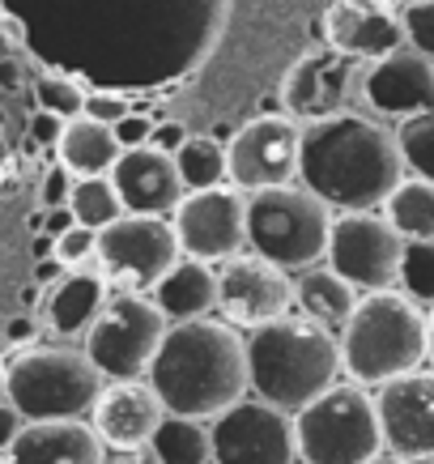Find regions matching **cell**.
Returning <instances> with one entry per match:
<instances>
[{
    "label": "cell",
    "instance_id": "cell-1",
    "mask_svg": "<svg viewBox=\"0 0 434 464\" xmlns=\"http://www.w3.org/2000/svg\"><path fill=\"white\" fill-rule=\"evenodd\" d=\"M400 179L405 154L388 124L358 111H333L303 128L298 183H307L333 213L383 209Z\"/></svg>",
    "mask_w": 434,
    "mask_h": 464
},
{
    "label": "cell",
    "instance_id": "cell-2",
    "mask_svg": "<svg viewBox=\"0 0 434 464\" xmlns=\"http://www.w3.org/2000/svg\"><path fill=\"white\" fill-rule=\"evenodd\" d=\"M167 413H188L213 422L252 392L247 375V337L226 320H175L158 345L149 375Z\"/></svg>",
    "mask_w": 434,
    "mask_h": 464
},
{
    "label": "cell",
    "instance_id": "cell-3",
    "mask_svg": "<svg viewBox=\"0 0 434 464\" xmlns=\"http://www.w3.org/2000/svg\"><path fill=\"white\" fill-rule=\"evenodd\" d=\"M247 375L260 401L298 413L307 401H315L323 388L341 380V337L303 311H285L277 320L252 328Z\"/></svg>",
    "mask_w": 434,
    "mask_h": 464
},
{
    "label": "cell",
    "instance_id": "cell-4",
    "mask_svg": "<svg viewBox=\"0 0 434 464\" xmlns=\"http://www.w3.org/2000/svg\"><path fill=\"white\" fill-rule=\"evenodd\" d=\"M341 337V371L353 383H379L409 375L426 362V311L405 290H366Z\"/></svg>",
    "mask_w": 434,
    "mask_h": 464
},
{
    "label": "cell",
    "instance_id": "cell-5",
    "mask_svg": "<svg viewBox=\"0 0 434 464\" xmlns=\"http://www.w3.org/2000/svg\"><path fill=\"white\" fill-rule=\"evenodd\" d=\"M102 383H107L102 371L72 341H56V345L30 341L5 358V396L26 422L90 418Z\"/></svg>",
    "mask_w": 434,
    "mask_h": 464
},
{
    "label": "cell",
    "instance_id": "cell-6",
    "mask_svg": "<svg viewBox=\"0 0 434 464\" xmlns=\"http://www.w3.org/2000/svg\"><path fill=\"white\" fill-rule=\"evenodd\" d=\"M328 230H333V209L307 183H277L247 192V247L290 273L320 265L328 252Z\"/></svg>",
    "mask_w": 434,
    "mask_h": 464
},
{
    "label": "cell",
    "instance_id": "cell-7",
    "mask_svg": "<svg viewBox=\"0 0 434 464\" xmlns=\"http://www.w3.org/2000/svg\"><path fill=\"white\" fill-rule=\"evenodd\" d=\"M303 464H362L383 451L375 392L366 383L336 380L294 413Z\"/></svg>",
    "mask_w": 434,
    "mask_h": 464
},
{
    "label": "cell",
    "instance_id": "cell-8",
    "mask_svg": "<svg viewBox=\"0 0 434 464\" xmlns=\"http://www.w3.org/2000/svg\"><path fill=\"white\" fill-rule=\"evenodd\" d=\"M167 328L170 320L162 315L154 295L115 290L82 341L90 362L102 371V380H145Z\"/></svg>",
    "mask_w": 434,
    "mask_h": 464
},
{
    "label": "cell",
    "instance_id": "cell-9",
    "mask_svg": "<svg viewBox=\"0 0 434 464\" xmlns=\"http://www.w3.org/2000/svg\"><path fill=\"white\" fill-rule=\"evenodd\" d=\"M179 256L183 247L170 218H154V213H120L99 230V247H94L107 285L137 290V295H149Z\"/></svg>",
    "mask_w": 434,
    "mask_h": 464
},
{
    "label": "cell",
    "instance_id": "cell-10",
    "mask_svg": "<svg viewBox=\"0 0 434 464\" xmlns=\"http://www.w3.org/2000/svg\"><path fill=\"white\" fill-rule=\"evenodd\" d=\"M405 243L409 239L396 230L383 209H350L333 218L323 260L353 290H388V285L400 282Z\"/></svg>",
    "mask_w": 434,
    "mask_h": 464
},
{
    "label": "cell",
    "instance_id": "cell-11",
    "mask_svg": "<svg viewBox=\"0 0 434 464\" xmlns=\"http://www.w3.org/2000/svg\"><path fill=\"white\" fill-rule=\"evenodd\" d=\"M170 226L179 235L183 256L222 265L230 256L247 252V192L235 183L188 188L170 213Z\"/></svg>",
    "mask_w": 434,
    "mask_h": 464
},
{
    "label": "cell",
    "instance_id": "cell-12",
    "mask_svg": "<svg viewBox=\"0 0 434 464\" xmlns=\"http://www.w3.org/2000/svg\"><path fill=\"white\" fill-rule=\"evenodd\" d=\"M209 430L213 464H298L294 413L260 396H243L238 405L213 418Z\"/></svg>",
    "mask_w": 434,
    "mask_h": 464
},
{
    "label": "cell",
    "instance_id": "cell-13",
    "mask_svg": "<svg viewBox=\"0 0 434 464\" xmlns=\"http://www.w3.org/2000/svg\"><path fill=\"white\" fill-rule=\"evenodd\" d=\"M298 145L303 128L290 115H256L226 141V175L243 192L277 188L298 179Z\"/></svg>",
    "mask_w": 434,
    "mask_h": 464
},
{
    "label": "cell",
    "instance_id": "cell-14",
    "mask_svg": "<svg viewBox=\"0 0 434 464\" xmlns=\"http://www.w3.org/2000/svg\"><path fill=\"white\" fill-rule=\"evenodd\" d=\"M294 307V277L290 268L273 265L260 252H238L217 268V315L235 328H260Z\"/></svg>",
    "mask_w": 434,
    "mask_h": 464
},
{
    "label": "cell",
    "instance_id": "cell-15",
    "mask_svg": "<svg viewBox=\"0 0 434 464\" xmlns=\"http://www.w3.org/2000/svg\"><path fill=\"white\" fill-rule=\"evenodd\" d=\"M383 448L413 464L434 460V371H409L375 388Z\"/></svg>",
    "mask_w": 434,
    "mask_h": 464
},
{
    "label": "cell",
    "instance_id": "cell-16",
    "mask_svg": "<svg viewBox=\"0 0 434 464\" xmlns=\"http://www.w3.org/2000/svg\"><path fill=\"white\" fill-rule=\"evenodd\" d=\"M362 99L371 102V111L392 115V120L434 111V60L409 43L388 56L366 60Z\"/></svg>",
    "mask_w": 434,
    "mask_h": 464
},
{
    "label": "cell",
    "instance_id": "cell-17",
    "mask_svg": "<svg viewBox=\"0 0 434 464\" xmlns=\"http://www.w3.org/2000/svg\"><path fill=\"white\" fill-rule=\"evenodd\" d=\"M162 418L167 405L149 380H107L90 409V426L107 448H149Z\"/></svg>",
    "mask_w": 434,
    "mask_h": 464
},
{
    "label": "cell",
    "instance_id": "cell-18",
    "mask_svg": "<svg viewBox=\"0 0 434 464\" xmlns=\"http://www.w3.org/2000/svg\"><path fill=\"white\" fill-rule=\"evenodd\" d=\"M328 47L353 60H379L405 47V22L392 0H333L323 14Z\"/></svg>",
    "mask_w": 434,
    "mask_h": 464
},
{
    "label": "cell",
    "instance_id": "cell-19",
    "mask_svg": "<svg viewBox=\"0 0 434 464\" xmlns=\"http://www.w3.org/2000/svg\"><path fill=\"white\" fill-rule=\"evenodd\" d=\"M111 179L120 188L124 213H154V218H170L175 205L183 200V175L175 167V154L158 150V145H137L124 150L120 162L111 167Z\"/></svg>",
    "mask_w": 434,
    "mask_h": 464
},
{
    "label": "cell",
    "instance_id": "cell-20",
    "mask_svg": "<svg viewBox=\"0 0 434 464\" xmlns=\"http://www.w3.org/2000/svg\"><path fill=\"white\" fill-rule=\"evenodd\" d=\"M107 443L85 418H47L26 422L9 448V464H102Z\"/></svg>",
    "mask_w": 434,
    "mask_h": 464
},
{
    "label": "cell",
    "instance_id": "cell-21",
    "mask_svg": "<svg viewBox=\"0 0 434 464\" xmlns=\"http://www.w3.org/2000/svg\"><path fill=\"white\" fill-rule=\"evenodd\" d=\"M111 298V285L94 268H64L47 298H43V328L60 341H77L99 320L102 303Z\"/></svg>",
    "mask_w": 434,
    "mask_h": 464
},
{
    "label": "cell",
    "instance_id": "cell-22",
    "mask_svg": "<svg viewBox=\"0 0 434 464\" xmlns=\"http://www.w3.org/2000/svg\"><path fill=\"white\" fill-rule=\"evenodd\" d=\"M149 295L170 324L213 315L217 311V268L209 260H197V256H179Z\"/></svg>",
    "mask_w": 434,
    "mask_h": 464
},
{
    "label": "cell",
    "instance_id": "cell-23",
    "mask_svg": "<svg viewBox=\"0 0 434 464\" xmlns=\"http://www.w3.org/2000/svg\"><path fill=\"white\" fill-rule=\"evenodd\" d=\"M52 154L72 170V175H111V167L120 162L124 145L115 141V128L94 120V115H72L64 120V132Z\"/></svg>",
    "mask_w": 434,
    "mask_h": 464
},
{
    "label": "cell",
    "instance_id": "cell-24",
    "mask_svg": "<svg viewBox=\"0 0 434 464\" xmlns=\"http://www.w3.org/2000/svg\"><path fill=\"white\" fill-rule=\"evenodd\" d=\"M294 307L303 315H311L315 324H323V328L341 333L345 320L353 315V307H358V290L341 273H333V268L311 265L294 277Z\"/></svg>",
    "mask_w": 434,
    "mask_h": 464
},
{
    "label": "cell",
    "instance_id": "cell-25",
    "mask_svg": "<svg viewBox=\"0 0 434 464\" xmlns=\"http://www.w3.org/2000/svg\"><path fill=\"white\" fill-rule=\"evenodd\" d=\"M303 77H311V90L307 85H290V107L294 111H307V115H333V111H345L341 107V99H345V90H350L353 82V56H345V52H336L333 56H315L303 64Z\"/></svg>",
    "mask_w": 434,
    "mask_h": 464
},
{
    "label": "cell",
    "instance_id": "cell-26",
    "mask_svg": "<svg viewBox=\"0 0 434 464\" xmlns=\"http://www.w3.org/2000/svg\"><path fill=\"white\" fill-rule=\"evenodd\" d=\"M162 464H213V430L205 418H188V413H167L149 439Z\"/></svg>",
    "mask_w": 434,
    "mask_h": 464
},
{
    "label": "cell",
    "instance_id": "cell-27",
    "mask_svg": "<svg viewBox=\"0 0 434 464\" xmlns=\"http://www.w3.org/2000/svg\"><path fill=\"white\" fill-rule=\"evenodd\" d=\"M383 213L405 239H434V179L405 175L383 200Z\"/></svg>",
    "mask_w": 434,
    "mask_h": 464
},
{
    "label": "cell",
    "instance_id": "cell-28",
    "mask_svg": "<svg viewBox=\"0 0 434 464\" xmlns=\"http://www.w3.org/2000/svg\"><path fill=\"white\" fill-rule=\"evenodd\" d=\"M69 209L82 226L102 230L107 222H115L124 213V200H120V188H115L111 175H77L69 192Z\"/></svg>",
    "mask_w": 434,
    "mask_h": 464
},
{
    "label": "cell",
    "instance_id": "cell-29",
    "mask_svg": "<svg viewBox=\"0 0 434 464\" xmlns=\"http://www.w3.org/2000/svg\"><path fill=\"white\" fill-rule=\"evenodd\" d=\"M175 167L183 175V188H213L226 183V141L222 137H188L175 150Z\"/></svg>",
    "mask_w": 434,
    "mask_h": 464
},
{
    "label": "cell",
    "instance_id": "cell-30",
    "mask_svg": "<svg viewBox=\"0 0 434 464\" xmlns=\"http://www.w3.org/2000/svg\"><path fill=\"white\" fill-rule=\"evenodd\" d=\"M396 141H400V154H405V170H413L421 179H434V111L400 120Z\"/></svg>",
    "mask_w": 434,
    "mask_h": 464
},
{
    "label": "cell",
    "instance_id": "cell-31",
    "mask_svg": "<svg viewBox=\"0 0 434 464\" xmlns=\"http://www.w3.org/2000/svg\"><path fill=\"white\" fill-rule=\"evenodd\" d=\"M409 298L434 303V239H409L405 260H400V282Z\"/></svg>",
    "mask_w": 434,
    "mask_h": 464
},
{
    "label": "cell",
    "instance_id": "cell-32",
    "mask_svg": "<svg viewBox=\"0 0 434 464\" xmlns=\"http://www.w3.org/2000/svg\"><path fill=\"white\" fill-rule=\"evenodd\" d=\"M34 99H39L43 111L60 115V120H72V115L85 111V90L82 82H72V77H60V72H47L34 82Z\"/></svg>",
    "mask_w": 434,
    "mask_h": 464
},
{
    "label": "cell",
    "instance_id": "cell-33",
    "mask_svg": "<svg viewBox=\"0 0 434 464\" xmlns=\"http://www.w3.org/2000/svg\"><path fill=\"white\" fill-rule=\"evenodd\" d=\"M400 22H405L409 47H418L421 56L434 60V0H409V5H400Z\"/></svg>",
    "mask_w": 434,
    "mask_h": 464
},
{
    "label": "cell",
    "instance_id": "cell-34",
    "mask_svg": "<svg viewBox=\"0 0 434 464\" xmlns=\"http://www.w3.org/2000/svg\"><path fill=\"white\" fill-rule=\"evenodd\" d=\"M94 247H99V230L94 226L72 222L64 235H56V260L64 268H85L94 260Z\"/></svg>",
    "mask_w": 434,
    "mask_h": 464
},
{
    "label": "cell",
    "instance_id": "cell-35",
    "mask_svg": "<svg viewBox=\"0 0 434 464\" xmlns=\"http://www.w3.org/2000/svg\"><path fill=\"white\" fill-rule=\"evenodd\" d=\"M72 175L64 162H52V170L43 175V188H39V200H43V209H56V205H69V192H72Z\"/></svg>",
    "mask_w": 434,
    "mask_h": 464
},
{
    "label": "cell",
    "instance_id": "cell-36",
    "mask_svg": "<svg viewBox=\"0 0 434 464\" xmlns=\"http://www.w3.org/2000/svg\"><path fill=\"white\" fill-rule=\"evenodd\" d=\"M132 111V102L124 94H115V90H94V94H85V111L82 115H94L102 124H115V120H124Z\"/></svg>",
    "mask_w": 434,
    "mask_h": 464
},
{
    "label": "cell",
    "instance_id": "cell-37",
    "mask_svg": "<svg viewBox=\"0 0 434 464\" xmlns=\"http://www.w3.org/2000/svg\"><path fill=\"white\" fill-rule=\"evenodd\" d=\"M115 141L124 150H137V145H149V132H154V115L145 111H128L124 120H115Z\"/></svg>",
    "mask_w": 434,
    "mask_h": 464
},
{
    "label": "cell",
    "instance_id": "cell-38",
    "mask_svg": "<svg viewBox=\"0 0 434 464\" xmlns=\"http://www.w3.org/2000/svg\"><path fill=\"white\" fill-rule=\"evenodd\" d=\"M192 132L179 124V120H154V132H149V145H158V150H167V154H175L183 141H188Z\"/></svg>",
    "mask_w": 434,
    "mask_h": 464
},
{
    "label": "cell",
    "instance_id": "cell-39",
    "mask_svg": "<svg viewBox=\"0 0 434 464\" xmlns=\"http://www.w3.org/2000/svg\"><path fill=\"white\" fill-rule=\"evenodd\" d=\"M22 426H26V418L17 413V405L5 396L0 401V451H9L17 443V435H22Z\"/></svg>",
    "mask_w": 434,
    "mask_h": 464
},
{
    "label": "cell",
    "instance_id": "cell-40",
    "mask_svg": "<svg viewBox=\"0 0 434 464\" xmlns=\"http://www.w3.org/2000/svg\"><path fill=\"white\" fill-rule=\"evenodd\" d=\"M30 132H34V141H39V145H47V150H56L60 132H64V120H60V115H52V111H43V107H39V115H34V124H30Z\"/></svg>",
    "mask_w": 434,
    "mask_h": 464
},
{
    "label": "cell",
    "instance_id": "cell-41",
    "mask_svg": "<svg viewBox=\"0 0 434 464\" xmlns=\"http://www.w3.org/2000/svg\"><path fill=\"white\" fill-rule=\"evenodd\" d=\"M5 337H9V345H30V341H39V324L30 320V315H17V320H9V328H5Z\"/></svg>",
    "mask_w": 434,
    "mask_h": 464
},
{
    "label": "cell",
    "instance_id": "cell-42",
    "mask_svg": "<svg viewBox=\"0 0 434 464\" xmlns=\"http://www.w3.org/2000/svg\"><path fill=\"white\" fill-rule=\"evenodd\" d=\"M102 464H162V460L149 448H107Z\"/></svg>",
    "mask_w": 434,
    "mask_h": 464
},
{
    "label": "cell",
    "instance_id": "cell-43",
    "mask_svg": "<svg viewBox=\"0 0 434 464\" xmlns=\"http://www.w3.org/2000/svg\"><path fill=\"white\" fill-rule=\"evenodd\" d=\"M72 222H77V218H72L69 205H56V209H43V235H52V239H56V235H64V230H69Z\"/></svg>",
    "mask_w": 434,
    "mask_h": 464
},
{
    "label": "cell",
    "instance_id": "cell-44",
    "mask_svg": "<svg viewBox=\"0 0 434 464\" xmlns=\"http://www.w3.org/2000/svg\"><path fill=\"white\" fill-rule=\"evenodd\" d=\"M60 273H64V265H60L56 256H43L39 268H34V285H52V282L60 277Z\"/></svg>",
    "mask_w": 434,
    "mask_h": 464
},
{
    "label": "cell",
    "instance_id": "cell-45",
    "mask_svg": "<svg viewBox=\"0 0 434 464\" xmlns=\"http://www.w3.org/2000/svg\"><path fill=\"white\" fill-rule=\"evenodd\" d=\"M362 464H413V460H405V456H396V451H375V456H371V460H362Z\"/></svg>",
    "mask_w": 434,
    "mask_h": 464
},
{
    "label": "cell",
    "instance_id": "cell-46",
    "mask_svg": "<svg viewBox=\"0 0 434 464\" xmlns=\"http://www.w3.org/2000/svg\"><path fill=\"white\" fill-rule=\"evenodd\" d=\"M426 362L434 366V303H430V315H426Z\"/></svg>",
    "mask_w": 434,
    "mask_h": 464
},
{
    "label": "cell",
    "instance_id": "cell-47",
    "mask_svg": "<svg viewBox=\"0 0 434 464\" xmlns=\"http://www.w3.org/2000/svg\"><path fill=\"white\" fill-rule=\"evenodd\" d=\"M0 401H5V353H0Z\"/></svg>",
    "mask_w": 434,
    "mask_h": 464
},
{
    "label": "cell",
    "instance_id": "cell-48",
    "mask_svg": "<svg viewBox=\"0 0 434 464\" xmlns=\"http://www.w3.org/2000/svg\"><path fill=\"white\" fill-rule=\"evenodd\" d=\"M0 464H9V451H0Z\"/></svg>",
    "mask_w": 434,
    "mask_h": 464
},
{
    "label": "cell",
    "instance_id": "cell-49",
    "mask_svg": "<svg viewBox=\"0 0 434 464\" xmlns=\"http://www.w3.org/2000/svg\"><path fill=\"white\" fill-rule=\"evenodd\" d=\"M392 5H409V0H392Z\"/></svg>",
    "mask_w": 434,
    "mask_h": 464
},
{
    "label": "cell",
    "instance_id": "cell-50",
    "mask_svg": "<svg viewBox=\"0 0 434 464\" xmlns=\"http://www.w3.org/2000/svg\"><path fill=\"white\" fill-rule=\"evenodd\" d=\"M426 464H434V460H426Z\"/></svg>",
    "mask_w": 434,
    "mask_h": 464
}]
</instances>
